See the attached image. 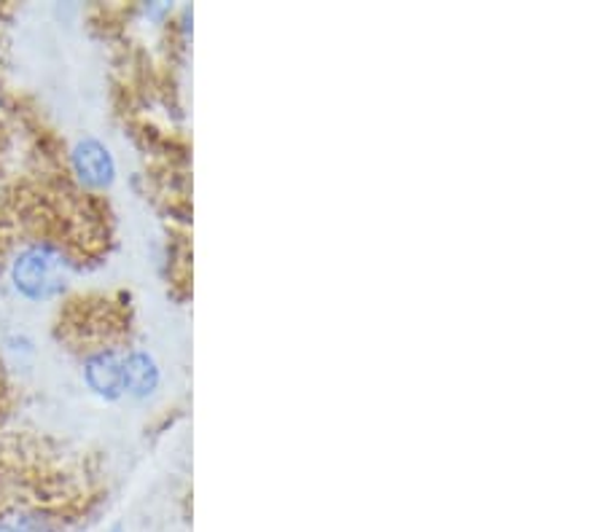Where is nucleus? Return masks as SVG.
<instances>
[{
    "label": "nucleus",
    "instance_id": "obj_1",
    "mask_svg": "<svg viewBox=\"0 0 605 532\" xmlns=\"http://www.w3.org/2000/svg\"><path fill=\"white\" fill-rule=\"evenodd\" d=\"M68 266V253L62 250V245L36 239L28 248L19 250L11 262V280L25 298L43 302V298L57 296L65 288Z\"/></svg>",
    "mask_w": 605,
    "mask_h": 532
},
{
    "label": "nucleus",
    "instance_id": "obj_2",
    "mask_svg": "<svg viewBox=\"0 0 605 532\" xmlns=\"http://www.w3.org/2000/svg\"><path fill=\"white\" fill-rule=\"evenodd\" d=\"M70 161H74V173L78 175L84 186L103 188L114 180L116 165L110 151L103 142L97 140H81L70 154Z\"/></svg>",
    "mask_w": 605,
    "mask_h": 532
},
{
    "label": "nucleus",
    "instance_id": "obj_3",
    "mask_svg": "<svg viewBox=\"0 0 605 532\" xmlns=\"http://www.w3.org/2000/svg\"><path fill=\"white\" fill-rule=\"evenodd\" d=\"M119 355L114 353V349H97L87 358V368H84V374H87L89 387L97 395H106V398H119L121 393H125V366H121Z\"/></svg>",
    "mask_w": 605,
    "mask_h": 532
},
{
    "label": "nucleus",
    "instance_id": "obj_4",
    "mask_svg": "<svg viewBox=\"0 0 605 532\" xmlns=\"http://www.w3.org/2000/svg\"><path fill=\"white\" fill-rule=\"evenodd\" d=\"M125 391L146 398L156 391L159 385V368H156L154 358H148L146 353H129L125 363Z\"/></svg>",
    "mask_w": 605,
    "mask_h": 532
},
{
    "label": "nucleus",
    "instance_id": "obj_5",
    "mask_svg": "<svg viewBox=\"0 0 605 532\" xmlns=\"http://www.w3.org/2000/svg\"><path fill=\"white\" fill-rule=\"evenodd\" d=\"M0 532H25L17 522H0Z\"/></svg>",
    "mask_w": 605,
    "mask_h": 532
},
{
    "label": "nucleus",
    "instance_id": "obj_6",
    "mask_svg": "<svg viewBox=\"0 0 605 532\" xmlns=\"http://www.w3.org/2000/svg\"><path fill=\"white\" fill-rule=\"evenodd\" d=\"M110 532H125V530H121V528H114Z\"/></svg>",
    "mask_w": 605,
    "mask_h": 532
}]
</instances>
